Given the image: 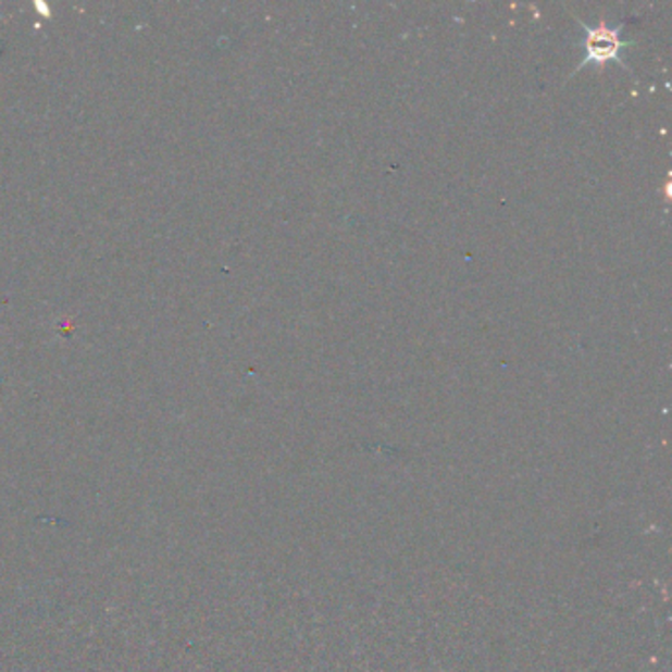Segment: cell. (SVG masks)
I'll list each match as a JSON object with an SVG mask.
<instances>
[{
	"label": "cell",
	"instance_id": "obj_1",
	"mask_svg": "<svg viewBox=\"0 0 672 672\" xmlns=\"http://www.w3.org/2000/svg\"><path fill=\"white\" fill-rule=\"evenodd\" d=\"M582 28L586 30V38H584V50L586 55L584 60L576 65V72L588 67V65H596V67H603L606 63L615 62L623 70H630L627 62L623 60V50L633 46V40H627L621 36V30L625 28V24L620 22L618 26H610L608 22H599L598 26H588L586 22H580Z\"/></svg>",
	"mask_w": 672,
	"mask_h": 672
}]
</instances>
